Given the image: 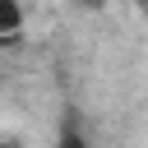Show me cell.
<instances>
[{
	"mask_svg": "<svg viewBox=\"0 0 148 148\" xmlns=\"http://www.w3.org/2000/svg\"><path fill=\"white\" fill-rule=\"evenodd\" d=\"M0 148H18V143H0Z\"/></svg>",
	"mask_w": 148,
	"mask_h": 148,
	"instance_id": "cell-4",
	"label": "cell"
},
{
	"mask_svg": "<svg viewBox=\"0 0 148 148\" xmlns=\"http://www.w3.org/2000/svg\"><path fill=\"white\" fill-rule=\"evenodd\" d=\"M83 5H111V0H83Z\"/></svg>",
	"mask_w": 148,
	"mask_h": 148,
	"instance_id": "cell-3",
	"label": "cell"
},
{
	"mask_svg": "<svg viewBox=\"0 0 148 148\" xmlns=\"http://www.w3.org/2000/svg\"><path fill=\"white\" fill-rule=\"evenodd\" d=\"M23 32V5L18 0H0V46H14Z\"/></svg>",
	"mask_w": 148,
	"mask_h": 148,
	"instance_id": "cell-1",
	"label": "cell"
},
{
	"mask_svg": "<svg viewBox=\"0 0 148 148\" xmlns=\"http://www.w3.org/2000/svg\"><path fill=\"white\" fill-rule=\"evenodd\" d=\"M51 148H92V143H88V139H83L74 125H65V130H60V139H56Z\"/></svg>",
	"mask_w": 148,
	"mask_h": 148,
	"instance_id": "cell-2",
	"label": "cell"
},
{
	"mask_svg": "<svg viewBox=\"0 0 148 148\" xmlns=\"http://www.w3.org/2000/svg\"><path fill=\"white\" fill-rule=\"evenodd\" d=\"M139 5H143V9H148V0H139Z\"/></svg>",
	"mask_w": 148,
	"mask_h": 148,
	"instance_id": "cell-5",
	"label": "cell"
}]
</instances>
